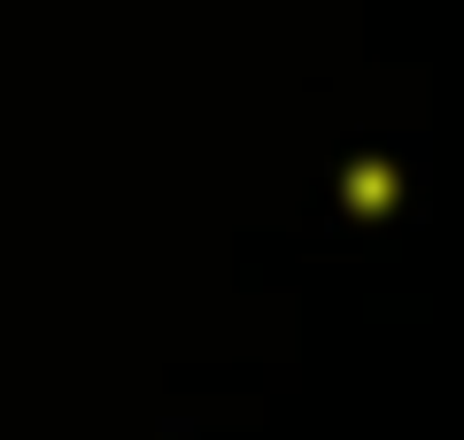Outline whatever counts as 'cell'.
Listing matches in <instances>:
<instances>
[{
	"mask_svg": "<svg viewBox=\"0 0 464 440\" xmlns=\"http://www.w3.org/2000/svg\"><path fill=\"white\" fill-rule=\"evenodd\" d=\"M341 194H348L356 216H387V209H402V170L395 163H356L341 178Z\"/></svg>",
	"mask_w": 464,
	"mask_h": 440,
	"instance_id": "cell-1",
	"label": "cell"
}]
</instances>
